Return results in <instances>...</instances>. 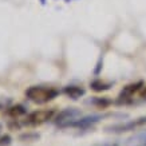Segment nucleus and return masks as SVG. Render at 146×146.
<instances>
[{
    "instance_id": "f257e3e1",
    "label": "nucleus",
    "mask_w": 146,
    "mask_h": 146,
    "mask_svg": "<svg viewBox=\"0 0 146 146\" xmlns=\"http://www.w3.org/2000/svg\"><path fill=\"white\" fill-rule=\"evenodd\" d=\"M58 94H59V91L56 89L47 87V86H31L24 91V95L27 99L36 103V105L48 103L58 97Z\"/></svg>"
},
{
    "instance_id": "f03ea898",
    "label": "nucleus",
    "mask_w": 146,
    "mask_h": 146,
    "mask_svg": "<svg viewBox=\"0 0 146 146\" xmlns=\"http://www.w3.org/2000/svg\"><path fill=\"white\" fill-rule=\"evenodd\" d=\"M82 117L79 109L75 107H67L64 110L59 111L55 117H54V122L59 127H71V125L74 123L78 118Z\"/></svg>"
},
{
    "instance_id": "7ed1b4c3",
    "label": "nucleus",
    "mask_w": 146,
    "mask_h": 146,
    "mask_svg": "<svg viewBox=\"0 0 146 146\" xmlns=\"http://www.w3.org/2000/svg\"><path fill=\"white\" fill-rule=\"evenodd\" d=\"M54 115H55V111L52 109L32 111L30 114H27L26 119L23 121V125H27V126H39V125L48 122L50 119H54Z\"/></svg>"
},
{
    "instance_id": "20e7f679",
    "label": "nucleus",
    "mask_w": 146,
    "mask_h": 146,
    "mask_svg": "<svg viewBox=\"0 0 146 146\" xmlns=\"http://www.w3.org/2000/svg\"><path fill=\"white\" fill-rule=\"evenodd\" d=\"M143 126H146V117H139L137 119L129 121V122H125V123H117V125L107 126L106 131L121 134V133H126V131H133V130L141 129V127H143Z\"/></svg>"
},
{
    "instance_id": "39448f33",
    "label": "nucleus",
    "mask_w": 146,
    "mask_h": 146,
    "mask_svg": "<svg viewBox=\"0 0 146 146\" xmlns=\"http://www.w3.org/2000/svg\"><path fill=\"white\" fill-rule=\"evenodd\" d=\"M141 89H143V82H135V83H130L127 84V86H125L123 89H122V91L119 93V99H118V102L119 103H126V102L130 99V98L133 97L135 93H138Z\"/></svg>"
},
{
    "instance_id": "423d86ee",
    "label": "nucleus",
    "mask_w": 146,
    "mask_h": 146,
    "mask_svg": "<svg viewBox=\"0 0 146 146\" xmlns=\"http://www.w3.org/2000/svg\"><path fill=\"white\" fill-rule=\"evenodd\" d=\"M102 119V115H86V117H80L78 119L71 125V127H78V129H87V127H91L94 125L99 122Z\"/></svg>"
},
{
    "instance_id": "0eeeda50",
    "label": "nucleus",
    "mask_w": 146,
    "mask_h": 146,
    "mask_svg": "<svg viewBox=\"0 0 146 146\" xmlns=\"http://www.w3.org/2000/svg\"><path fill=\"white\" fill-rule=\"evenodd\" d=\"M63 93L66 94L68 98L71 99H79L84 95V89L83 87H80V86H75V84H70V86H66L64 89H63Z\"/></svg>"
},
{
    "instance_id": "6e6552de",
    "label": "nucleus",
    "mask_w": 146,
    "mask_h": 146,
    "mask_svg": "<svg viewBox=\"0 0 146 146\" xmlns=\"http://www.w3.org/2000/svg\"><path fill=\"white\" fill-rule=\"evenodd\" d=\"M26 113L27 109L23 105H13V106L7 107V110H5V115H8L9 118H13V119H16L19 117H23Z\"/></svg>"
},
{
    "instance_id": "1a4fd4ad",
    "label": "nucleus",
    "mask_w": 146,
    "mask_h": 146,
    "mask_svg": "<svg viewBox=\"0 0 146 146\" xmlns=\"http://www.w3.org/2000/svg\"><path fill=\"white\" fill-rule=\"evenodd\" d=\"M90 87H91L94 91L101 93V91H106V90L110 89L111 83H106V82H103V80H101V79H95L90 83Z\"/></svg>"
},
{
    "instance_id": "9d476101",
    "label": "nucleus",
    "mask_w": 146,
    "mask_h": 146,
    "mask_svg": "<svg viewBox=\"0 0 146 146\" xmlns=\"http://www.w3.org/2000/svg\"><path fill=\"white\" fill-rule=\"evenodd\" d=\"M90 103L94 105V106H97V107L105 109V107H107L109 105H111V101L110 99H107V98H94V99L90 101Z\"/></svg>"
},
{
    "instance_id": "9b49d317",
    "label": "nucleus",
    "mask_w": 146,
    "mask_h": 146,
    "mask_svg": "<svg viewBox=\"0 0 146 146\" xmlns=\"http://www.w3.org/2000/svg\"><path fill=\"white\" fill-rule=\"evenodd\" d=\"M11 139H12V138L9 137L8 134L1 135V137H0V146H9L11 145Z\"/></svg>"
},
{
    "instance_id": "f8f14e48",
    "label": "nucleus",
    "mask_w": 146,
    "mask_h": 146,
    "mask_svg": "<svg viewBox=\"0 0 146 146\" xmlns=\"http://www.w3.org/2000/svg\"><path fill=\"white\" fill-rule=\"evenodd\" d=\"M141 98L142 99H146V87H143V90L141 91Z\"/></svg>"
},
{
    "instance_id": "ddd939ff",
    "label": "nucleus",
    "mask_w": 146,
    "mask_h": 146,
    "mask_svg": "<svg viewBox=\"0 0 146 146\" xmlns=\"http://www.w3.org/2000/svg\"><path fill=\"white\" fill-rule=\"evenodd\" d=\"M138 146H146V141H143V142H142V143H139V145H138Z\"/></svg>"
},
{
    "instance_id": "4468645a",
    "label": "nucleus",
    "mask_w": 146,
    "mask_h": 146,
    "mask_svg": "<svg viewBox=\"0 0 146 146\" xmlns=\"http://www.w3.org/2000/svg\"><path fill=\"white\" fill-rule=\"evenodd\" d=\"M0 131H1V125H0Z\"/></svg>"
}]
</instances>
